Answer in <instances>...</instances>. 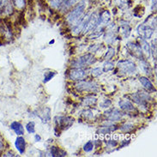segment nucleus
I'll list each match as a JSON object with an SVG mask.
<instances>
[{
	"label": "nucleus",
	"instance_id": "ddd939ff",
	"mask_svg": "<svg viewBox=\"0 0 157 157\" xmlns=\"http://www.w3.org/2000/svg\"><path fill=\"white\" fill-rule=\"evenodd\" d=\"M119 24H120V31H121V34H123L124 37V38L129 37L131 31H132L131 26L129 25V23L125 21H120Z\"/></svg>",
	"mask_w": 157,
	"mask_h": 157
},
{
	"label": "nucleus",
	"instance_id": "cd10ccee",
	"mask_svg": "<svg viewBox=\"0 0 157 157\" xmlns=\"http://www.w3.org/2000/svg\"><path fill=\"white\" fill-rule=\"evenodd\" d=\"M56 72L54 71H48L44 75V82H47L55 77Z\"/></svg>",
	"mask_w": 157,
	"mask_h": 157
},
{
	"label": "nucleus",
	"instance_id": "473e14b6",
	"mask_svg": "<svg viewBox=\"0 0 157 157\" xmlns=\"http://www.w3.org/2000/svg\"><path fill=\"white\" fill-rule=\"evenodd\" d=\"M150 52L153 53L155 60L156 59V40H155L152 43V46L150 47Z\"/></svg>",
	"mask_w": 157,
	"mask_h": 157
},
{
	"label": "nucleus",
	"instance_id": "b1692460",
	"mask_svg": "<svg viewBox=\"0 0 157 157\" xmlns=\"http://www.w3.org/2000/svg\"><path fill=\"white\" fill-rule=\"evenodd\" d=\"M120 130H121V132H124V133H130L134 130V124L132 123L124 124L120 127Z\"/></svg>",
	"mask_w": 157,
	"mask_h": 157
},
{
	"label": "nucleus",
	"instance_id": "39448f33",
	"mask_svg": "<svg viewBox=\"0 0 157 157\" xmlns=\"http://www.w3.org/2000/svg\"><path fill=\"white\" fill-rule=\"evenodd\" d=\"M131 97H132V100L133 101L141 106H147L148 101L151 99L149 94L145 93V92H138V93L132 94H131Z\"/></svg>",
	"mask_w": 157,
	"mask_h": 157
},
{
	"label": "nucleus",
	"instance_id": "2eb2a0df",
	"mask_svg": "<svg viewBox=\"0 0 157 157\" xmlns=\"http://www.w3.org/2000/svg\"><path fill=\"white\" fill-rule=\"evenodd\" d=\"M119 105L120 106V108L122 110L125 111V112H131V111L135 110V107L133 106V104L131 101H127V100H121V101H119Z\"/></svg>",
	"mask_w": 157,
	"mask_h": 157
},
{
	"label": "nucleus",
	"instance_id": "f704fd0d",
	"mask_svg": "<svg viewBox=\"0 0 157 157\" xmlns=\"http://www.w3.org/2000/svg\"><path fill=\"white\" fill-rule=\"evenodd\" d=\"M101 47V44H96V45H93L89 48V51L91 52H97Z\"/></svg>",
	"mask_w": 157,
	"mask_h": 157
},
{
	"label": "nucleus",
	"instance_id": "a19ab883",
	"mask_svg": "<svg viewBox=\"0 0 157 157\" xmlns=\"http://www.w3.org/2000/svg\"><path fill=\"white\" fill-rule=\"evenodd\" d=\"M2 147H3V144H2V142L0 141V149H2Z\"/></svg>",
	"mask_w": 157,
	"mask_h": 157
},
{
	"label": "nucleus",
	"instance_id": "c85d7f7f",
	"mask_svg": "<svg viewBox=\"0 0 157 157\" xmlns=\"http://www.w3.org/2000/svg\"><path fill=\"white\" fill-rule=\"evenodd\" d=\"M94 149V144L92 141H89L88 143H86L83 146V150L85 152H91Z\"/></svg>",
	"mask_w": 157,
	"mask_h": 157
},
{
	"label": "nucleus",
	"instance_id": "ea45409f",
	"mask_svg": "<svg viewBox=\"0 0 157 157\" xmlns=\"http://www.w3.org/2000/svg\"><path fill=\"white\" fill-rule=\"evenodd\" d=\"M34 138H35L36 142H40V141L41 140V137H40V136H39V135H35Z\"/></svg>",
	"mask_w": 157,
	"mask_h": 157
},
{
	"label": "nucleus",
	"instance_id": "f257e3e1",
	"mask_svg": "<svg viewBox=\"0 0 157 157\" xmlns=\"http://www.w3.org/2000/svg\"><path fill=\"white\" fill-rule=\"evenodd\" d=\"M74 123V119L69 116H59L56 117V136H59L60 133L71 127Z\"/></svg>",
	"mask_w": 157,
	"mask_h": 157
},
{
	"label": "nucleus",
	"instance_id": "393cba45",
	"mask_svg": "<svg viewBox=\"0 0 157 157\" xmlns=\"http://www.w3.org/2000/svg\"><path fill=\"white\" fill-rule=\"evenodd\" d=\"M79 0H64L61 4V6L63 9L70 8L71 6H72L73 4H77Z\"/></svg>",
	"mask_w": 157,
	"mask_h": 157
},
{
	"label": "nucleus",
	"instance_id": "20e7f679",
	"mask_svg": "<svg viewBox=\"0 0 157 157\" xmlns=\"http://www.w3.org/2000/svg\"><path fill=\"white\" fill-rule=\"evenodd\" d=\"M75 88L79 92H96L99 89V85L94 82L81 81L76 83Z\"/></svg>",
	"mask_w": 157,
	"mask_h": 157
},
{
	"label": "nucleus",
	"instance_id": "6e6552de",
	"mask_svg": "<svg viewBox=\"0 0 157 157\" xmlns=\"http://www.w3.org/2000/svg\"><path fill=\"white\" fill-rule=\"evenodd\" d=\"M137 34L140 35L141 38L144 39V40H148L149 39L152 34H154V29L149 27V26L146 25L144 23L141 24L137 27Z\"/></svg>",
	"mask_w": 157,
	"mask_h": 157
},
{
	"label": "nucleus",
	"instance_id": "7ed1b4c3",
	"mask_svg": "<svg viewBox=\"0 0 157 157\" xmlns=\"http://www.w3.org/2000/svg\"><path fill=\"white\" fill-rule=\"evenodd\" d=\"M96 62V59L92 54H84L74 59L71 62V66L75 68H83L86 66H89L90 64H94Z\"/></svg>",
	"mask_w": 157,
	"mask_h": 157
},
{
	"label": "nucleus",
	"instance_id": "c756f323",
	"mask_svg": "<svg viewBox=\"0 0 157 157\" xmlns=\"http://www.w3.org/2000/svg\"><path fill=\"white\" fill-rule=\"evenodd\" d=\"M26 129H27L29 133H34L35 132V124H34V122L31 121L29 123L27 124Z\"/></svg>",
	"mask_w": 157,
	"mask_h": 157
},
{
	"label": "nucleus",
	"instance_id": "9b49d317",
	"mask_svg": "<svg viewBox=\"0 0 157 157\" xmlns=\"http://www.w3.org/2000/svg\"><path fill=\"white\" fill-rule=\"evenodd\" d=\"M35 114L42 120V122L47 123L51 119V109L48 107H42L35 111Z\"/></svg>",
	"mask_w": 157,
	"mask_h": 157
},
{
	"label": "nucleus",
	"instance_id": "f8f14e48",
	"mask_svg": "<svg viewBox=\"0 0 157 157\" xmlns=\"http://www.w3.org/2000/svg\"><path fill=\"white\" fill-rule=\"evenodd\" d=\"M105 116H106V119H108L109 121H118L122 119L123 113L118 109L113 108V109L106 111L105 113Z\"/></svg>",
	"mask_w": 157,
	"mask_h": 157
},
{
	"label": "nucleus",
	"instance_id": "dca6fc26",
	"mask_svg": "<svg viewBox=\"0 0 157 157\" xmlns=\"http://www.w3.org/2000/svg\"><path fill=\"white\" fill-rule=\"evenodd\" d=\"M116 129H117V126L114 124H106V125H103L101 128H99L98 132L101 135H106V134H109L111 132H114Z\"/></svg>",
	"mask_w": 157,
	"mask_h": 157
},
{
	"label": "nucleus",
	"instance_id": "6ab92c4d",
	"mask_svg": "<svg viewBox=\"0 0 157 157\" xmlns=\"http://www.w3.org/2000/svg\"><path fill=\"white\" fill-rule=\"evenodd\" d=\"M10 128L12 129L13 131L15 132V133L17 134V135H22V134L24 133L23 126H22L21 124L19 123V122L15 121V122L11 123V124H10Z\"/></svg>",
	"mask_w": 157,
	"mask_h": 157
},
{
	"label": "nucleus",
	"instance_id": "5701e85b",
	"mask_svg": "<svg viewBox=\"0 0 157 157\" xmlns=\"http://www.w3.org/2000/svg\"><path fill=\"white\" fill-rule=\"evenodd\" d=\"M97 102V99L94 97H86L82 100V105L84 106H94Z\"/></svg>",
	"mask_w": 157,
	"mask_h": 157
},
{
	"label": "nucleus",
	"instance_id": "7c9ffc66",
	"mask_svg": "<svg viewBox=\"0 0 157 157\" xmlns=\"http://www.w3.org/2000/svg\"><path fill=\"white\" fill-rule=\"evenodd\" d=\"M82 117L86 119H92L94 118V113L91 110H86L82 112Z\"/></svg>",
	"mask_w": 157,
	"mask_h": 157
},
{
	"label": "nucleus",
	"instance_id": "1a4fd4ad",
	"mask_svg": "<svg viewBox=\"0 0 157 157\" xmlns=\"http://www.w3.org/2000/svg\"><path fill=\"white\" fill-rule=\"evenodd\" d=\"M97 21L98 17L95 13H94L91 16H89V18H88V20H87V22H86V25H85L84 29H83L82 33H83V34H87L89 31H93V30L94 29V28L96 27Z\"/></svg>",
	"mask_w": 157,
	"mask_h": 157
},
{
	"label": "nucleus",
	"instance_id": "58836bf2",
	"mask_svg": "<svg viewBox=\"0 0 157 157\" xmlns=\"http://www.w3.org/2000/svg\"><path fill=\"white\" fill-rule=\"evenodd\" d=\"M152 29L154 30L156 29V17H154L153 21H152Z\"/></svg>",
	"mask_w": 157,
	"mask_h": 157
},
{
	"label": "nucleus",
	"instance_id": "e433bc0d",
	"mask_svg": "<svg viewBox=\"0 0 157 157\" xmlns=\"http://www.w3.org/2000/svg\"><path fill=\"white\" fill-rule=\"evenodd\" d=\"M111 104H112L111 101H109V100H104L103 102L101 104V107H108V106H111Z\"/></svg>",
	"mask_w": 157,
	"mask_h": 157
},
{
	"label": "nucleus",
	"instance_id": "4c0bfd02",
	"mask_svg": "<svg viewBox=\"0 0 157 157\" xmlns=\"http://www.w3.org/2000/svg\"><path fill=\"white\" fill-rule=\"evenodd\" d=\"M151 9H152L153 11H155V10H156V0H152Z\"/></svg>",
	"mask_w": 157,
	"mask_h": 157
},
{
	"label": "nucleus",
	"instance_id": "72a5a7b5",
	"mask_svg": "<svg viewBox=\"0 0 157 157\" xmlns=\"http://www.w3.org/2000/svg\"><path fill=\"white\" fill-rule=\"evenodd\" d=\"M14 3L17 8H23L25 6V0H14Z\"/></svg>",
	"mask_w": 157,
	"mask_h": 157
},
{
	"label": "nucleus",
	"instance_id": "0eeeda50",
	"mask_svg": "<svg viewBox=\"0 0 157 157\" xmlns=\"http://www.w3.org/2000/svg\"><path fill=\"white\" fill-rule=\"evenodd\" d=\"M126 48L133 57L136 58L137 59H144V53H143L140 46L133 42H128L126 44Z\"/></svg>",
	"mask_w": 157,
	"mask_h": 157
},
{
	"label": "nucleus",
	"instance_id": "a878e982",
	"mask_svg": "<svg viewBox=\"0 0 157 157\" xmlns=\"http://www.w3.org/2000/svg\"><path fill=\"white\" fill-rule=\"evenodd\" d=\"M115 54V50L114 48H113V47H108V50L106 52V55H105V59L106 60H109L111 59Z\"/></svg>",
	"mask_w": 157,
	"mask_h": 157
},
{
	"label": "nucleus",
	"instance_id": "4468645a",
	"mask_svg": "<svg viewBox=\"0 0 157 157\" xmlns=\"http://www.w3.org/2000/svg\"><path fill=\"white\" fill-rule=\"evenodd\" d=\"M15 145H16V148L17 149V150L19 151V153L23 154L25 152L26 142L25 139L22 136H18L17 137L16 143H15Z\"/></svg>",
	"mask_w": 157,
	"mask_h": 157
},
{
	"label": "nucleus",
	"instance_id": "423d86ee",
	"mask_svg": "<svg viewBox=\"0 0 157 157\" xmlns=\"http://www.w3.org/2000/svg\"><path fill=\"white\" fill-rule=\"evenodd\" d=\"M120 71L126 74H132L136 71V64L130 60H121L117 64Z\"/></svg>",
	"mask_w": 157,
	"mask_h": 157
},
{
	"label": "nucleus",
	"instance_id": "f3484780",
	"mask_svg": "<svg viewBox=\"0 0 157 157\" xmlns=\"http://www.w3.org/2000/svg\"><path fill=\"white\" fill-rule=\"evenodd\" d=\"M113 28H114V25H113V24H111V25L108 27L107 30H106V38H105L106 42L112 43L114 41L115 32L114 30H113Z\"/></svg>",
	"mask_w": 157,
	"mask_h": 157
},
{
	"label": "nucleus",
	"instance_id": "f03ea898",
	"mask_svg": "<svg viewBox=\"0 0 157 157\" xmlns=\"http://www.w3.org/2000/svg\"><path fill=\"white\" fill-rule=\"evenodd\" d=\"M85 8H86V4H85L84 1H82L73 9L69 13L67 18H66L69 24L73 26L77 24V21L80 20L81 17H82V14L84 12Z\"/></svg>",
	"mask_w": 157,
	"mask_h": 157
},
{
	"label": "nucleus",
	"instance_id": "aec40b11",
	"mask_svg": "<svg viewBox=\"0 0 157 157\" xmlns=\"http://www.w3.org/2000/svg\"><path fill=\"white\" fill-rule=\"evenodd\" d=\"M50 155L51 156H65L66 152H64L63 149H59L58 147L52 146L50 149Z\"/></svg>",
	"mask_w": 157,
	"mask_h": 157
},
{
	"label": "nucleus",
	"instance_id": "9d476101",
	"mask_svg": "<svg viewBox=\"0 0 157 157\" xmlns=\"http://www.w3.org/2000/svg\"><path fill=\"white\" fill-rule=\"evenodd\" d=\"M86 76H87V72L82 68H74L69 72V77L71 80H82Z\"/></svg>",
	"mask_w": 157,
	"mask_h": 157
},
{
	"label": "nucleus",
	"instance_id": "412c9836",
	"mask_svg": "<svg viewBox=\"0 0 157 157\" xmlns=\"http://www.w3.org/2000/svg\"><path fill=\"white\" fill-rule=\"evenodd\" d=\"M140 68L145 74H147L149 76V75H152V70H151L150 66H149V64L147 61H145L144 59L141 60Z\"/></svg>",
	"mask_w": 157,
	"mask_h": 157
},
{
	"label": "nucleus",
	"instance_id": "a211bd4d",
	"mask_svg": "<svg viewBox=\"0 0 157 157\" xmlns=\"http://www.w3.org/2000/svg\"><path fill=\"white\" fill-rule=\"evenodd\" d=\"M139 81H140V82L143 84V86L144 87L145 89H147L149 91H155V87H154L152 82H150V80H149L148 77H141L139 78Z\"/></svg>",
	"mask_w": 157,
	"mask_h": 157
},
{
	"label": "nucleus",
	"instance_id": "2f4dec72",
	"mask_svg": "<svg viewBox=\"0 0 157 157\" xmlns=\"http://www.w3.org/2000/svg\"><path fill=\"white\" fill-rule=\"evenodd\" d=\"M91 74L93 75L94 77H99L102 74V69L101 68H94L91 70Z\"/></svg>",
	"mask_w": 157,
	"mask_h": 157
},
{
	"label": "nucleus",
	"instance_id": "4be33fe9",
	"mask_svg": "<svg viewBox=\"0 0 157 157\" xmlns=\"http://www.w3.org/2000/svg\"><path fill=\"white\" fill-rule=\"evenodd\" d=\"M141 39V47H142V51L144 52V53L146 55L149 57L150 54H151V52H150V46L149 45V43L147 42V40H144V39L140 38Z\"/></svg>",
	"mask_w": 157,
	"mask_h": 157
},
{
	"label": "nucleus",
	"instance_id": "c9c22d12",
	"mask_svg": "<svg viewBox=\"0 0 157 157\" xmlns=\"http://www.w3.org/2000/svg\"><path fill=\"white\" fill-rule=\"evenodd\" d=\"M61 4H62V0H52L51 1V4L55 8L59 7Z\"/></svg>",
	"mask_w": 157,
	"mask_h": 157
},
{
	"label": "nucleus",
	"instance_id": "bb28decb",
	"mask_svg": "<svg viewBox=\"0 0 157 157\" xmlns=\"http://www.w3.org/2000/svg\"><path fill=\"white\" fill-rule=\"evenodd\" d=\"M113 69V64L110 62V61H106L103 64V71L104 72H107V71H110Z\"/></svg>",
	"mask_w": 157,
	"mask_h": 157
}]
</instances>
